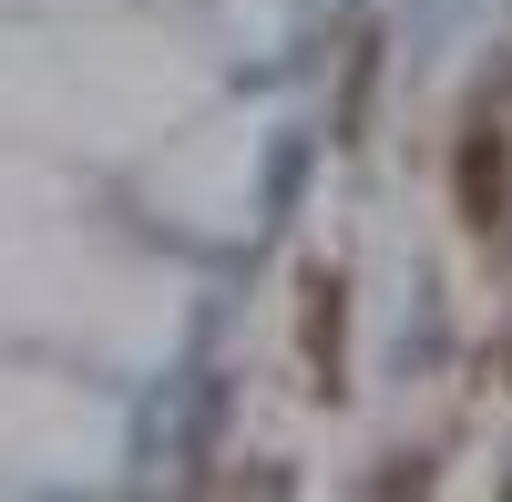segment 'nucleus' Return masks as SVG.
Here are the masks:
<instances>
[{"label":"nucleus","instance_id":"nucleus-1","mask_svg":"<svg viewBox=\"0 0 512 502\" xmlns=\"http://www.w3.org/2000/svg\"><path fill=\"white\" fill-rule=\"evenodd\" d=\"M451 205L472 236H502L512 226V134H502V82L472 103V123H461L451 144Z\"/></svg>","mask_w":512,"mask_h":502},{"label":"nucleus","instance_id":"nucleus-2","mask_svg":"<svg viewBox=\"0 0 512 502\" xmlns=\"http://www.w3.org/2000/svg\"><path fill=\"white\" fill-rule=\"evenodd\" d=\"M297 369L318 400L349 390V277L338 267H297Z\"/></svg>","mask_w":512,"mask_h":502},{"label":"nucleus","instance_id":"nucleus-3","mask_svg":"<svg viewBox=\"0 0 512 502\" xmlns=\"http://www.w3.org/2000/svg\"><path fill=\"white\" fill-rule=\"evenodd\" d=\"M420 482H431V462H379L369 472V492H420Z\"/></svg>","mask_w":512,"mask_h":502}]
</instances>
